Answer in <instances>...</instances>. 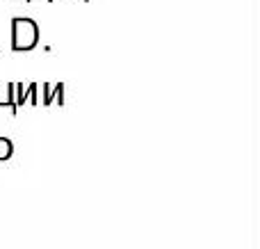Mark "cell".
<instances>
[{"mask_svg": "<svg viewBox=\"0 0 260 249\" xmlns=\"http://www.w3.org/2000/svg\"><path fill=\"white\" fill-rule=\"evenodd\" d=\"M39 46V25L35 18L16 16L12 18V50L14 53H30Z\"/></svg>", "mask_w": 260, "mask_h": 249, "instance_id": "obj_1", "label": "cell"}, {"mask_svg": "<svg viewBox=\"0 0 260 249\" xmlns=\"http://www.w3.org/2000/svg\"><path fill=\"white\" fill-rule=\"evenodd\" d=\"M37 89H39V85H37V82H32V85L27 87L25 91H23V96H25V101H30V103L35 105V108H37V105H39V101H37Z\"/></svg>", "mask_w": 260, "mask_h": 249, "instance_id": "obj_4", "label": "cell"}, {"mask_svg": "<svg viewBox=\"0 0 260 249\" xmlns=\"http://www.w3.org/2000/svg\"><path fill=\"white\" fill-rule=\"evenodd\" d=\"M41 89H44V105H50L53 101H57L59 108L64 105V82H57L53 89L48 82H41Z\"/></svg>", "mask_w": 260, "mask_h": 249, "instance_id": "obj_2", "label": "cell"}, {"mask_svg": "<svg viewBox=\"0 0 260 249\" xmlns=\"http://www.w3.org/2000/svg\"><path fill=\"white\" fill-rule=\"evenodd\" d=\"M27 3H32V0H27ZM48 3H53V0H48Z\"/></svg>", "mask_w": 260, "mask_h": 249, "instance_id": "obj_5", "label": "cell"}, {"mask_svg": "<svg viewBox=\"0 0 260 249\" xmlns=\"http://www.w3.org/2000/svg\"><path fill=\"white\" fill-rule=\"evenodd\" d=\"M14 153V144L7 137H0V160H9Z\"/></svg>", "mask_w": 260, "mask_h": 249, "instance_id": "obj_3", "label": "cell"}]
</instances>
